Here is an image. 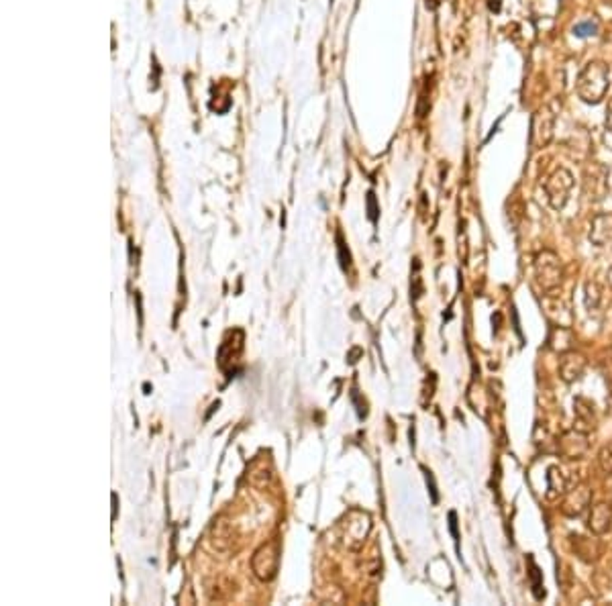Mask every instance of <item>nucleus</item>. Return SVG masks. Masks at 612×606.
Listing matches in <instances>:
<instances>
[{
    "mask_svg": "<svg viewBox=\"0 0 612 606\" xmlns=\"http://www.w3.org/2000/svg\"><path fill=\"white\" fill-rule=\"evenodd\" d=\"M609 84H611V74H609L606 63H602V61H590L581 70L580 78H578V94H580V98L583 102L596 104L609 92Z\"/></svg>",
    "mask_w": 612,
    "mask_h": 606,
    "instance_id": "1",
    "label": "nucleus"
},
{
    "mask_svg": "<svg viewBox=\"0 0 612 606\" xmlns=\"http://www.w3.org/2000/svg\"><path fill=\"white\" fill-rule=\"evenodd\" d=\"M535 276L543 290H553L561 284V264L555 253L543 251L537 255L535 262Z\"/></svg>",
    "mask_w": 612,
    "mask_h": 606,
    "instance_id": "2",
    "label": "nucleus"
},
{
    "mask_svg": "<svg viewBox=\"0 0 612 606\" xmlns=\"http://www.w3.org/2000/svg\"><path fill=\"white\" fill-rule=\"evenodd\" d=\"M277 559H280V555H277L275 543H266V545L259 547L253 555V561H251L255 576L264 582L274 580L275 572H277Z\"/></svg>",
    "mask_w": 612,
    "mask_h": 606,
    "instance_id": "3",
    "label": "nucleus"
},
{
    "mask_svg": "<svg viewBox=\"0 0 612 606\" xmlns=\"http://www.w3.org/2000/svg\"><path fill=\"white\" fill-rule=\"evenodd\" d=\"M574 186V180H572V174L563 168H559L547 182V194H549V202L553 209H563L565 200H567V194Z\"/></svg>",
    "mask_w": 612,
    "mask_h": 606,
    "instance_id": "4",
    "label": "nucleus"
},
{
    "mask_svg": "<svg viewBox=\"0 0 612 606\" xmlns=\"http://www.w3.org/2000/svg\"><path fill=\"white\" fill-rule=\"evenodd\" d=\"M583 367H586V360L581 358L580 353L570 351V353H565V356L561 358V362H559V374H561V378H563L565 382H574V380L580 378Z\"/></svg>",
    "mask_w": 612,
    "mask_h": 606,
    "instance_id": "5",
    "label": "nucleus"
},
{
    "mask_svg": "<svg viewBox=\"0 0 612 606\" xmlns=\"http://www.w3.org/2000/svg\"><path fill=\"white\" fill-rule=\"evenodd\" d=\"M547 117H549V111H541L537 115V119H535V139H537V145H545L549 141L551 129H553V117L545 122Z\"/></svg>",
    "mask_w": 612,
    "mask_h": 606,
    "instance_id": "6",
    "label": "nucleus"
},
{
    "mask_svg": "<svg viewBox=\"0 0 612 606\" xmlns=\"http://www.w3.org/2000/svg\"><path fill=\"white\" fill-rule=\"evenodd\" d=\"M611 525V509L606 504H598L594 511H592V516H590V527L596 531V533H604Z\"/></svg>",
    "mask_w": 612,
    "mask_h": 606,
    "instance_id": "7",
    "label": "nucleus"
},
{
    "mask_svg": "<svg viewBox=\"0 0 612 606\" xmlns=\"http://www.w3.org/2000/svg\"><path fill=\"white\" fill-rule=\"evenodd\" d=\"M600 468L606 472V474H612V445L604 447L600 452Z\"/></svg>",
    "mask_w": 612,
    "mask_h": 606,
    "instance_id": "8",
    "label": "nucleus"
},
{
    "mask_svg": "<svg viewBox=\"0 0 612 606\" xmlns=\"http://www.w3.org/2000/svg\"><path fill=\"white\" fill-rule=\"evenodd\" d=\"M337 241H339V260H341V268H343V270H349V266H351L349 249H345V243L341 241V237H339Z\"/></svg>",
    "mask_w": 612,
    "mask_h": 606,
    "instance_id": "9",
    "label": "nucleus"
},
{
    "mask_svg": "<svg viewBox=\"0 0 612 606\" xmlns=\"http://www.w3.org/2000/svg\"><path fill=\"white\" fill-rule=\"evenodd\" d=\"M596 25L590 21V23H581V25H576V35H580V37H588V35H596Z\"/></svg>",
    "mask_w": 612,
    "mask_h": 606,
    "instance_id": "10",
    "label": "nucleus"
},
{
    "mask_svg": "<svg viewBox=\"0 0 612 606\" xmlns=\"http://www.w3.org/2000/svg\"><path fill=\"white\" fill-rule=\"evenodd\" d=\"M449 531H451V537L456 541V549L459 553V531H458V515L456 513H449Z\"/></svg>",
    "mask_w": 612,
    "mask_h": 606,
    "instance_id": "11",
    "label": "nucleus"
},
{
    "mask_svg": "<svg viewBox=\"0 0 612 606\" xmlns=\"http://www.w3.org/2000/svg\"><path fill=\"white\" fill-rule=\"evenodd\" d=\"M425 476H427V484L430 488V498H433V502H437L439 500V494H437V486H435V478H433V474L425 470Z\"/></svg>",
    "mask_w": 612,
    "mask_h": 606,
    "instance_id": "12",
    "label": "nucleus"
},
{
    "mask_svg": "<svg viewBox=\"0 0 612 606\" xmlns=\"http://www.w3.org/2000/svg\"><path fill=\"white\" fill-rule=\"evenodd\" d=\"M367 211H369V218H371V221H378V211H376V198H373V194H371V192L367 194Z\"/></svg>",
    "mask_w": 612,
    "mask_h": 606,
    "instance_id": "13",
    "label": "nucleus"
},
{
    "mask_svg": "<svg viewBox=\"0 0 612 606\" xmlns=\"http://www.w3.org/2000/svg\"><path fill=\"white\" fill-rule=\"evenodd\" d=\"M609 127H611V131H612V102H611V109H609Z\"/></svg>",
    "mask_w": 612,
    "mask_h": 606,
    "instance_id": "14",
    "label": "nucleus"
}]
</instances>
